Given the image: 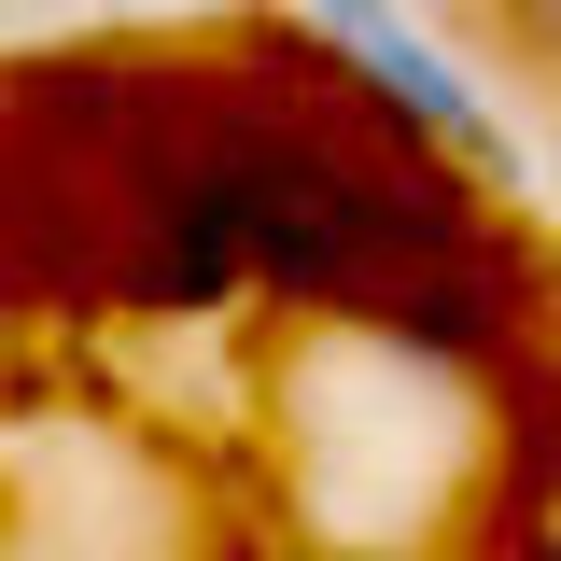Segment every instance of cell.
Listing matches in <instances>:
<instances>
[{"instance_id": "6da1fadb", "label": "cell", "mask_w": 561, "mask_h": 561, "mask_svg": "<svg viewBox=\"0 0 561 561\" xmlns=\"http://www.w3.org/2000/svg\"><path fill=\"white\" fill-rule=\"evenodd\" d=\"M309 43H323L337 84L379 113V127H408L421 154H449V169H519L505 127H491V99H478V70L435 57L421 14H393V0H309Z\"/></svg>"}, {"instance_id": "7a4b0ae2", "label": "cell", "mask_w": 561, "mask_h": 561, "mask_svg": "<svg viewBox=\"0 0 561 561\" xmlns=\"http://www.w3.org/2000/svg\"><path fill=\"white\" fill-rule=\"evenodd\" d=\"M478 14H491V43H505V57H534V70L561 84V0H478Z\"/></svg>"}, {"instance_id": "3957f363", "label": "cell", "mask_w": 561, "mask_h": 561, "mask_svg": "<svg viewBox=\"0 0 561 561\" xmlns=\"http://www.w3.org/2000/svg\"><path fill=\"white\" fill-rule=\"evenodd\" d=\"M519 548L561 561V449H548V478H534V519H519Z\"/></svg>"}]
</instances>
